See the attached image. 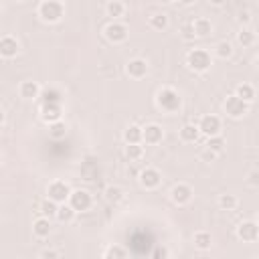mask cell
Returning a JSON list of instances; mask_svg holds the SVG:
<instances>
[{
  "mask_svg": "<svg viewBox=\"0 0 259 259\" xmlns=\"http://www.w3.org/2000/svg\"><path fill=\"white\" fill-rule=\"evenodd\" d=\"M162 4H170V2H174V0H160Z\"/></svg>",
  "mask_w": 259,
  "mask_h": 259,
  "instance_id": "45",
  "label": "cell"
},
{
  "mask_svg": "<svg viewBox=\"0 0 259 259\" xmlns=\"http://www.w3.org/2000/svg\"><path fill=\"white\" fill-rule=\"evenodd\" d=\"M69 194H71V186L65 182V180H53L47 188V196L51 200H55L57 204L61 202H67L69 200Z\"/></svg>",
  "mask_w": 259,
  "mask_h": 259,
  "instance_id": "6",
  "label": "cell"
},
{
  "mask_svg": "<svg viewBox=\"0 0 259 259\" xmlns=\"http://www.w3.org/2000/svg\"><path fill=\"white\" fill-rule=\"evenodd\" d=\"M192 188L188 186V184H184V182H178V184H174L172 186V190H170V200L174 202V204H178V206H184V204H188L190 200H192Z\"/></svg>",
  "mask_w": 259,
  "mask_h": 259,
  "instance_id": "10",
  "label": "cell"
},
{
  "mask_svg": "<svg viewBox=\"0 0 259 259\" xmlns=\"http://www.w3.org/2000/svg\"><path fill=\"white\" fill-rule=\"evenodd\" d=\"M223 109H225V113H227L229 117H233V119H241V117H245V115L249 113V103L243 101L241 97H237V95L233 93V95H229V97L225 99Z\"/></svg>",
  "mask_w": 259,
  "mask_h": 259,
  "instance_id": "4",
  "label": "cell"
},
{
  "mask_svg": "<svg viewBox=\"0 0 259 259\" xmlns=\"http://www.w3.org/2000/svg\"><path fill=\"white\" fill-rule=\"evenodd\" d=\"M40 257H42V259H55V257H61V253H59V251H53V249H45V251L40 253Z\"/></svg>",
  "mask_w": 259,
  "mask_h": 259,
  "instance_id": "39",
  "label": "cell"
},
{
  "mask_svg": "<svg viewBox=\"0 0 259 259\" xmlns=\"http://www.w3.org/2000/svg\"><path fill=\"white\" fill-rule=\"evenodd\" d=\"M18 51H20V45L14 36L6 34L0 38V57L2 59H14L18 55Z\"/></svg>",
  "mask_w": 259,
  "mask_h": 259,
  "instance_id": "15",
  "label": "cell"
},
{
  "mask_svg": "<svg viewBox=\"0 0 259 259\" xmlns=\"http://www.w3.org/2000/svg\"><path fill=\"white\" fill-rule=\"evenodd\" d=\"M138 182H140L142 188H146V190H154V188L160 186V182H162V174H160L156 168H144V170L138 174Z\"/></svg>",
  "mask_w": 259,
  "mask_h": 259,
  "instance_id": "9",
  "label": "cell"
},
{
  "mask_svg": "<svg viewBox=\"0 0 259 259\" xmlns=\"http://www.w3.org/2000/svg\"><path fill=\"white\" fill-rule=\"evenodd\" d=\"M38 16L42 22L55 24L65 16V6L59 0H42L38 6Z\"/></svg>",
  "mask_w": 259,
  "mask_h": 259,
  "instance_id": "3",
  "label": "cell"
},
{
  "mask_svg": "<svg viewBox=\"0 0 259 259\" xmlns=\"http://www.w3.org/2000/svg\"><path fill=\"white\" fill-rule=\"evenodd\" d=\"M57 206H59V204L47 196L45 200H40V204H38V212H40L42 217H47V219H53V217L57 214Z\"/></svg>",
  "mask_w": 259,
  "mask_h": 259,
  "instance_id": "29",
  "label": "cell"
},
{
  "mask_svg": "<svg viewBox=\"0 0 259 259\" xmlns=\"http://www.w3.org/2000/svg\"><path fill=\"white\" fill-rule=\"evenodd\" d=\"M237 40H239V45H243V47H253L255 40H257V36H255V32H253L251 28L243 26V28L237 32Z\"/></svg>",
  "mask_w": 259,
  "mask_h": 259,
  "instance_id": "26",
  "label": "cell"
},
{
  "mask_svg": "<svg viewBox=\"0 0 259 259\" xmlns=\"http://www.w3.org/2000/svg\"><path fill=\"white\" fill-rule=\"evenodd\" d=\"M51 231H53V227H51V219H47V217L40 214L38 219L32 221V233H34V237L45 239V237L51 235Z\"/></svg>",
  "mask_w": 259,
  "mask_h": 259,
  "instance_id": "17",
  "label": "cell"
},
{
  "mask_svg": "<svg viewBox=\"0 0 259 259\" xmlns=\"http://www.w3.org/2000/svg\"><path fill=\"white\" fill-rule=\"evenodd\" d=\"M125 158L130 162H138L144 158V146L142 144H125Z\"/></svg>",
  "mask_w": 259,
  "mask_h": 259,
  "instance_id": "27",
  "label": "cell"
},
{
  "mask_svg": "<svg viewBox=\"0 0 259 259\" xmlns=\"http://www.w3.org/2000/svg\"><path fill=\"white\" fill-rule=\"evenodd\" d=\"M206 2H208L210 6H223V4L227 2V0H206Z\"/></svg>",
  "mask_w": 259,
  "mask_h": 259,
  "instance_id": "42",
  "label": "cell"
},
{
  "mask_svg": "<svg viewBox=\"0 0 259 259\" xmlns=\"http://www.w3.org/2000/svg\"><path fill=\"white\" fill-rule=\"evenodd\" d=\"M162 138H164L162 125H158V123H148L146 127H142V142H144V144L156 146V144L162 142Z\"/></svg>",
  "mask_w": 259,
  "mask_h": 259,
  "instance_id": "13",
  "label": "cell"
},
{
  "mask_svg": "<svg viewBox=\"0 0 259 259\" xmlns=\"http://www.w3.org/2000/svg\"><path fill=\"white\" fill-rule=\"evenodd\" d=\"M198 138H200L198 125H194V123H184V125L180 127V140H182V142H186V144H194Z\"/></svg>",
  "mask_w": 259,
  "mask_h": 259,
  "instance_id": "19",
  "label": "cell"
},
{
  "mask_svg": "<svg viewBox=\"0 0 259 259\" xmlns=\"http://www.w3.org/2000/svg\"><path fill=\"white\" fill-rule=\"evenodd\" d=\"M251 186H259V172L257 170H253V172H249V180H247Z\"/></svg>",
  "mask_w": 259,
  "mask_h": 259,
  "instance_id": "40",
  "label": "cell"
},
{
  "mask_svg": "<svg viewBox=\"0 0 259 259\" xmlns=\"http://www.w3.org/2000/svg\"><path fill=\"white\" fill-rule=\"evenodd\" d=\"M67 136V123L63 119H57L53 123H49V138L53 140H63Z\"/></svg>",
  "mask_w": 259,
  "mask_h": 259,
  "instance_id": "23",
  "label": "cell"
},
{
  "mask_svg": "<svg viewBox=\"0 0 259 259\" xmlns=\"http://www.w3.org/2000/svg\"><path fill=\"white\" fill-rule=\"evenodd\" d=\"M237 237L243 243H255L259 239V225L255 221H243V223H239Z\"/></svg>",
  "mask_w": 259,
  "mask_h": 259,
  "instance_id": "11",
  "label": "cell"
},
{
  "mask_svg": "<svg viewBox=\"0 0 259 259\" xmlns=\"http://www.w3.org/2000/svg\"><path fill=\"white\" fill-rule=\"evenodd\" d=\"M103 34H105V38H107L109 42L119 45V42H123V40L127 38V26L113 20V22H109V24L103 28Z\"/></svg>",
  "mask_w": 259,
  "mask_h": 259,
  "instance_id": "8",
  "label": "cell"
},
{
  "mask_svg": "<svg viewBox=\"0 0 259 259\" xmlns=\"http://www.w3.org/2000/svg\"><path fill=\"white\" fill-rule=\"evenodd\" d=\"M190 26L194 30V36H208L212 32V22L208 18H196Z\"/></svg>",
  "mask_w": 259,
  "mask_h": 259,
  "instance_id": "20",
  "label": "cell"
},
{
  "mask_svg": "<svg viewBox=\"0 0 259 259\" xmlns=\"http://www.w3.org/2000/svg\"><path fill=\"white\" fill-rule=\"evenodd\" d=\"M214 55H217L219 59H223V61L231 59V57H233V45H231L229 40H221V42H217V47H214Z\"/></svg>",
  "mask_w": 259,
  "mask_h": 259,
  "instance_id": "30",
  "label": "cell"
},
{
  "mask_svg": "<svg viewBox=\"0 0 259 259\" xmlns=\"http://www.w3.org/2000/svg\"><path fill=\"white\" fill-rule=\"evenodd\" d=\"M77 212H85V210H89L91 208V204H93V198H91V194L87 192V190H83V188H77V190H71V194H69V200H67Z\"/></svg>",
  "mask_w": 259,
  "mask_h": 259,
  "instance_id": "7",
  "label": "cell"
},
{
  "mask_svg": "<svg viewBox=\"0 0 259 259\" xmlns=\"http://www.w3.org/2000/svg\"><path fill=\"white\" fill-rule=\"evenodd\" d=\"M210 65H212V57L206 49H192L186 55V67L194 73H204L210 69Z\"/></svg>",
  "mask_w": 259,
  "mask_h": 259,
  "instance_id": "2",
  "label": "cell"
},
{
  "mask_svg": "<svg viewBox=\"0 0 259 259\" xmlns=\"http://www.w3.org/2000/svg\"><path fill=\"white\" fill-rule=\"evenodd\" d=\"M47 101H59L61 103V91L55 87H47L42 91V103H47Z\"/></svg>",
  "mask_w": 259,
  "mask_h": 259,
  "instance_id": "35",
  "label": "cell"
},
{
  "mask_svg": "<svg viewBox=\"0 0 259 259\" xmlns=\"http://www.w3.org/2000/svg\"><path fill=\"white\" fill-rule=\"evenodd\" d=\"M235 95H237V97H241L243 101L251 103V101L255 99V87H253L251 83H241V85H237Z\"/></svg>",
  "mask_w": 259,
  "mask_h": 259,
  "instance_id": "24",
  "label": "cell"
},
{
  "mask_svg": "<svg viewBox=\"0 0 259 259\" xmlns=\"http://www.w3.org/2000/svg\"><path fill=\"white\" fill-rule=\"evenodd\" d=\"M206 148H208V150H212L214 154H221V152L225 150V138H223L221 134L210 136V138L206 140Z\"/></svg>",
  "mask_w": 259,
  "mask_h": 259,
  "instance_id": "33",
  "label": "cell"
},
{
  "mask_svg": "<svg viewBox=\"0 0 259 259\" xmlns=\"http://www.w3.org/2000/svg\"><path fill=\"white\" fill-rule=\"evenodd\" d=\"M105 10H107V16H111V18L115 20V18L123 16V12H125V6H123V2H119V0H111V2H107Z\"/></svg>",
  "mask_w": 259,
  "mask_h": 259,
  "instance_id": "31",
  "label": "cell"
},
{
  "mask_svg": "<svg viewBox=\"0 0 259 259\" xmlns=\"http://www.w3.org/2000/svg\"><path fill=\"white\" fill-rule=\"evenodd\" d=\"M182 6H190V4H194V0H178Z\"/></svg>",
  "mask_w": 259,
  "mask_h": 259,
  "instance_id": "43",
  "label": "cell"
},
{
  "mask_svg": "<svg viewBox=\"0 0 259 259\" xmlns=\"http://www.w3.org/2000/svg\"><path fill=\"white\" fill-rule=\"evenodd\" d=\"M192 243H194V247H196L198 251H206V249H210V245H212V237H210L208 231H198V233H194Z\"/></svg>",
  "mask_w": 259,
  "mask_h": 259,
  "instance_id": "21",
  "label": "cell"
},
{
  "mask_svg": "<svg viewBox=\"0 0 259 259\" xmlns=\"http://www.w3.org/2000/svg\"><path fill=\"white\" fill-rule=\"evenodd\" d=\"M168 24H170V20H168V14L166 12H156V14L150 16V26L154 30H166Z\"/></svg>",
  "mask_w": 259,
  "mask_h": 259,
  "instance_id": "25",
  "label": "cell"
},
{
  "mask_svg": "<svg viewBox=\"0 0 259 259\" xmlns=\"http://www.w3.org/2000/svg\"><path fill=\"white\" fill-rule=\"evenodd\" d=\"M0 164H2V156H0Z\"/></svg>",
  "mask_w": 259,
  "mask_h": 259,
  "instance_id": "47",
  "label": "cell"
},
{
  "mask_svg": "<svg viewBox=\"0 0 259 259\" xmlns=\"http://www.w3.org/2000/svg\"><path fill=\"white\" fill-rule=\"evenodd\" d=\"M123 142L125 144H142V127L132 123L123 130Z\"/></svg>",
  "mask_w": 259,
  "mask_h": 259,
  "instance_id": "22",
  "label": "cell"
},
{
  "mask_svg": "<svg viewBox=\"0 0 259 259\" xmlns=\"http://www.w3.org/2000/svg\"><path fill=\"white\" fill-rule=\"evenodd\" d=\"M0 8H2V0H0Z\"/></svg>",
  "mask_w": 259,
  "mask_h": 259,
  "instance_id": "46",
  "label": "cell"
},
{
  "mask_svg": "<svg viewBox=\"0 0 259 259\" xmlns=\"http://www.w3.org/2000/svg\"><path fill=\"white\" fill-rule=\"evenodd\" d=\"M4 119H6V113H4V111H2V109H0V125H2V123H4Z\"/></svg>",
  "mask_w": 259,
  "mask_h": 259,
  "instance_id": "44",
  "label": "cell"
},
{
  "mask_svg": "<svg viewBox=\"0 0 259 259\" xmlns=\"http://www.w3.org/2000/svg\"><path fill=\"white\" fill-rule=\"evenodd\" d=\"M75 217H77V210H75L69 202H61V204L57 206V214H55V219H57L59 223L69 225V223L75 221Z\"/></svg>",
  "mask_w": 259,
  "mask_h": 259,
  "instance_id": "16",
  "label": "cell"
},
{
  "mask_svg": "<svg viewBox=\"0 0 259 259\" xmlns=\"http://www.w3.org/2000/svg\"><path fill=\"white\" fill-rule=\"evenodd\" d=\"M125 73L132 79H144L148 75V63L144 59H130L125 63Z\"/></svg>",
  "mask_w": 259,
  "mask_h": 259,
  "instance_id": "14",
  "label": "cell"
},
{
  "mask_svg": "<svg viewBox=\"0 0 259 259\" xmlns=\"http://www.w3.org/2000/svg\"><path fill=\"white\" fill-rule=\"evenodd\" d=\"M103 257L105 259H121V257H127V249H123L119 245H111L103 251Z\"/></svg>",
  "mask_w": 259,
  "mask_h": 259,
  "instance_id": "34",
  "label": "cell"
},
{
  "mask_svg": "<svg viewBox=\"0 0 259 259\" xmlns=\"http://www.w3.org/2000/svg\"><path fill=\"white\" fill-rule=\"evenodd\" d=\"M237 204H239V200H237V196H235V194L225 192V194H221V196H219V206H221L223 210H235V208H237Z\"/></svg>",
  "mask_w": 259,
  "mask_h": 259,
  "instance_id": "32",
  "label": "cell"
},
{
  "mask_svg": "<svg viewBox=\"0 0 259 259\" xmlns=\"http://www.w3.org/2000/svg\"><path fill=\"white\" fill-rule=\"evenodd\" d=\"M156 105L158 109H162L164 113H178L182 107V97L176 89L172 87H162L156 93Z\"/></svg>",
  "mask_w": 259,
  "mask_h": 259,
  "instance_id": "1",
  "label": "cell"
},
{
  "mask_svg": "<svg viewBox=\"0 0 259 259\" xmlns=\"http://www.w3.org/2000/svg\"><path fill=\"white\" fill-rule=\"evenodd\" d=\"M217 156H219V154H214V152H212V150H208V148H204V150H202V154H200V158H202L204 162H214V160H217Z\"/></svg>",
  "mask_w": 259,
  "mask_h": 259,
  "instance_id": "37",
  "label": "cell"
},
{
  "mask_svg": "<svg viewBox=\"0 0 259 259\" xmlns=\"http://www.w3.org/2000/svg\"><path fill=\"white\" fill-rule=\"evenodd\" d=\"M196 125H198V132H200L202 136H206V138L217 136V134H221V130H223L221 117L214 115V113H206V115H202L200 121H198Z\"/></svg>",
  "mask_w": 259,
  "mask_h": 259,
  "instance_id": "5",
  "label": "cell"
},
{
  "mask_svg": "<svg viewBox=\"0 0 259 259\" xmlns=\"http://www.w3.org/2000/svg\"><path fill=\"white\" fill-rule=\"evenodd\" d=\"M182 38H184V40H194V30H192V26H182Z\"/></svg>",
  "mask_w": 259,
  "mask_h": 259,
  "instance_id": "38",
  "label": "cell"
},
{
  "mask_svg": "<svg viewBox=\"0 0 259 259\" xmlns=\"http://www.w3.org/2000/svg\"><path fill=\"white\" fill-rule=\"evenodd\" d=\"M38 113H40V119H42L45 123H53V121L61 119L63 107H61L59 101H47V103L40 105V111H38Z\"/></svg>",
  "mask_w": 259,
  "mask_h": 259,
  "instance_id": "12",
  "label": "cell"
},
{
  "mask_svg": "<svg viewBox=\"0 0 259 259\" xmlns=\"http://www.w3.org/2000/svg\"><path fill=\"white\" fill-rule=\"evenodd\" d=\"M18 91L22 99H36L40 95V85L36 81H22Z\"/></svg>",
  "mask_w": 259,
  "mask_h": 259,
  "instance_id": "18",
  "label": "cell"
},
{
  "mask_svg": "<svg viewBox=\"0 0 259 259\" xmlns=\"http://www.w3.org/2000/svg\"><path fill=\"white\" fill-rule=\"evenodd\" d=\"M152 255H154V257H168L170 253H168V249H164V247H156V249L152 251Z\"/></svg>",
  "mask_w": 259,
  "mask_h": 259,
  "instance_id": "41",
  "label": "cell"
},
{
  "mask_svg": "<svg viewBox=\"0 0 259 259\" xmlns=\"http://www.w3.org/2000/svg\"><path fill=\"white\" fill-rule=\"evenodd\" d=\"M239 24L241 26H249L251 24V20H253V14H251V10H243V12H239Z\"/></svg>",
  "mask_w": 259,
  "mask_h": 259,
  "instance_id": "36",
  "label": "cell"
},
{
  "mask_svg": "<svg viewBox=\"0 0 259 259\" xmlns=\"http://www.w3.org/2000/svg\"><path fill=\"white\" fill-rule=\"evenodd\" d=\"M103 196H105V200H107V202H111V204H117V202L123 198V190H121L117 184H109V186L105 188Z\"/></svg>",
  "mask_w": 259,
  "mask_h": 259,
  "instance_id": "28",
  "label": "cell"
}]
</instances>
